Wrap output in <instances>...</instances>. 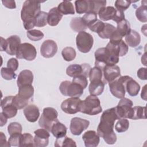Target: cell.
I'll return each instance as SVG.
<instances>
[{
  "label": "cell",
  "mask_w": 147,
  "mask_h": 147,
  "mask_svg": "<svg viewBox=\"0 0 147 147\" xmlns=\"http://www.w3.org/2000/svg\"><path fill=\"white\" fill-rule=\"evenodd\" d=\"M117 119H118V117L115 107L105 110L100 117L97 133L107 144L113 145L117 141V136L114 131V122Z\"/></svg>",
  "instance_id": "6da1fadb"
},
{
  "label": "cell",
  "mask_w": 147,
  "mask_h": 147,
  "mask_svg": "<svg viewBox=\"0 0 147 147\" xmlns=\"http://www.w3.org/2000/svg\"><path fill=\"white\" fill-rule=\"evenodd\" d=\"M41 9V2L37 1H25L21 11V18L26 30L34 28L35 18Z\"/></svg>",
  "instance_id": "7a4b0ae2"
},
{
  "label": "cell",
  "mask_w": 147,
  "mask_h": 147,
  "mask_svg": "<svg viewBox=\"0 0 147 147\" xmlns=\"http://www.w3.org/2000/svg\"><path fill=\"white\" fill-rule=\"evenodd\" d=\"M102 111L100 100L96 96L90 95L84 100H82L80 112L90 115H95Z\"/></svg>",
  "instance_id": "3957f363"
},
{
  "label": "cell",
  "mask_w": 147,
  "mask_h": 147,
  "mask_svg": "<svg viewBox=\"0 0 147 147\" xmlns=\"http://www.w3.org/2000/svg\"><path fill=\"white\" fill-rule=\"evenodd\" d=\"M58 113L53 107H48L43 109V112L38 121L39 126L51 131L53 124L58 121Z\"/></svg>",
  "instance_id": "277c9868"
},
{
  "label": "cell",
  "mask_w": 147,
  "mask_h": 147,
  "mask_svg": "<svg viewBox=\"0 0 147 147\" xmlns=\"http://www.w3.org/2000/svg\"><path fill=\"white\" fill-rule=\"evenodd\" d=\"M59 90L62 95L71 97H80L83 93L84 88L79 84L65 80L61 83Z\"/></svg>",
  "instance_id": "5b68a950"
},
{
  "label": "cell",
  "mask_w": 147,
  "mask_h": 147,
  "mask_svg": "<svg viewBox=\"0 0 147 147\" xmlns=\"http://www.w3.org/2000/svg\"><path fill=\"white\" fill-rule=\"evenodd\" d=\"M130 78V76L127 75L119 76L117 79L109 83L110 90L113 95L119 99L124 98L126 92L125 85Z\"/></svg>",
  "instance_id": "8992f818"
},
{
  "label": "cell",
  "mask_w": 147,
  "mask_h": 147,
  "mask_svg": "<svg viewBox=\"0 0 147 147\" xmlns=\"http://www.w3.org/2000/svg\"><path fill=\"white\" fill-rule=\"evenodd\" d=\"M76 43L77 48L80 52L87 53L93 46V37L91 34L85 31L80 32L76 36Z\"/></svg>",
  "instance_id": "52a82bcc"
},
{
  "label": "cell",
  "mask_w": 147,
  "mask_h": 147,
  "mask_svg": "<svg viewBox=\"0 0 147 147\" xmlns=\"http://www.w3.org/2000/svg\"><path fill=\"white\" fill-rule=\"evenodd\" d=\"M133 103L130 99L125 97L121 98L118 105L115 107L118 119L121 118L132 119L133 114Z\"/></svg>",
  "instance_id": "ba28073f"
},
{
  "label": "cell",
  "mask_w": 147,
  "mask_h": 147,
  "mask_svg": "<svg viewBox=\"0 0 147 147\" xmlns=\"http://www.w3.org/2000/svg\"><path fill=\"white\" fill-rule=\"evenodd\" d=\"M16 56L17 59L32 61L36 57L37 51L32 44L25 42L20 44Z\"/></svg>",
  "instance_id": "9c48e42d"
},
{
  "label": "cell",
  "mask_w": 147,
  "mask_h": 147,
  "mask_svg": "<svg viewBox=\"0 0 147 147\" xmlns=\"http://www.w3.org/2000/svg\"><path fill=\"white\" fill-rule=\"evenodd\" d=\"M82 100L78 97H71L64 100L61 104V109L64 113L74 114L80 111Z\"/></svg>",
  "instance_id": "30bf717a"
},
{
  "label": "cell",
  "mask_w": 147,
  "mask_h": 147,
  "mask_svg": "<svg viewBox=\"0 0 147 147\" xmlns=\"http://www.w3.org/2000/svg\"><path fill=\"white\" fill-rule=\"evenodd\" d=\"M91 66L87 63L77 64H74L69 65L66 69V74L70 77H76L80 75H83L87 78L89 76V73L91 70Z\"/></svg>",
  "instance_id": "8fae6325"
},
{
  "label": "cell",
  "mask_w": 147,
  "mask_h": 147,
  "mask_svg": "<svg viewBox=\"0 0 147 147\" xmlns=\"http://www.w3.org/2000/svg\"><path fill=\"white\" fill-rule=\"evenodd\" d=\"M90 125V121L79 117L72 118L71 120L70 131L73 135L79 136L87 129Z\"/></svg>",
  "instance_id": "7c38bea8"
},
{
  "label": "cell",
  "mask_w": 147,
  "mask_h": 147,
  "mask_svg": "<svg viewBox=\"0 0 147 147\" xmlns=\"http://www.w3.org/2000/svg\"><path fill=\"white\" fill-rule=\"evenodd\" d=\"M13 96H6L1 102V107L2 110V112L7 118L15 117L17 113L18 109L13 103Z\"/></svg>",
  "instance_id": "4fadbf2b"
},
{
  "label": "cell",
  "mask_w": 147,
  "mask_h": 147,
  "mask_svg": "<svg viewBox=\"0 0 147 147\" xmlns=\"http://www.w3.org/2000/svg\"><path fill=\"white\" fill-rule=\"evenodd\" d=\"M95 66L99 68L103 71L104 67L110 65V56L105 47L98 48L95 52Z\"/></svg>",
  "instance_id": "5bb4252c"
},
{
  "label": "cell",
  "mask_w": 147,
  "mask_h": 147,
  "mask_svg": "<svg viewBox=\"0 0 147 147\" xmlns=\"http://www.w3.org/2000/svg\"><path fill=\"white\" fill-rule=\"evenodd\" d=\"M57 51V45L55 41L52 40L44 41L40 47V53L45 58L53 57Z\"/></svg>",
  "instance_id": "9a60e30c"
},
{
  "label": "cell",
  "mask_w": 147,
  "mask_h": 147,
  "mask_svg": "<svg viewBox=\"0 0 147 147\" xmlns=\"http://www.w3.org/2000/svg\"><path fill=\"white\" fill-rule=\"evenodd\" d=\"M34 133V146L45 147L48 145L50 134L47 130L44 128L37 129Z\"/></svg>",
  "instance_id": "2e32d148"
},
{
  "label": "cell",
  "mask_w": 147,
  "mask_h": 147,
  "mask_svg": "<svg viewBox=\"0 0 147 147\" xmlns=\"http://www.w3.org/2000/svg\"><path fill=\"white\" fill-rule=\"evenodd\" d=\"M103 74L105 81L110 83L121 76L120 68L115 65H107L103 69Z\"/></svg>",
  "instance_id": "e0dca14e"
},
{
  "label": "cell",
  "mask_w": 147,
  "mask_h": 147,
  "mask_svg": "<svg viewBox=\"0 0 147 147\" xmlns=\"http://www.w3.org/2000/svg\"><path fill=\"white\" fill-rule=\"evenodd\" d=\"M6 40L7 45L5 52L9 55H16L19 46L21 44L20 37L17 35H13Z\"/></svg>",
  "instance_id": "ac0fdd59"
},
{
  "label": "cell",
  "mask_w": 147,
  "mask_h": 147,
  "mask_svg": "<svg viewBox=\"0 0 147 147\" xmlns=\"http://www.w3.org/2000/svg\"><path fill=\"white\" fill-rule=\"evenodd\" d=\"M82 139L86 147H95L99 143V135L94 130H88L84 133Z\"/></svg>",
  "instance_id": "d6986e66"
},
{
  "label": "cell",
  "mask_w": 147,
  "mask_h": 147,
  "mask_svg": "<svg viewBox=\"0 0 147 147\" xmlns=\"http://www.w3.org/2000/svg\"><path fill=\"white\" fill-rule=\"evenodd\" d=\"M24 114L26 119L30 122H35L40 116L38 108L34 105H29L24 110Z\"/></svg>",
  "instance_id": "ffe728a7"
},
{
  "label": "cell",
  "mask_w": 147,
  "mask_h": 147,
  "mask_svg": "<svg viewBox=\"0 0 147 147\" xmlns=\"http://www.w3.org/2000/svg\"><path fill=\"white\" fill-rule=\"evenodd\" d=\"M33 81V74L32 72L28 69H24L20 72L18 75L17 84L18 87L26 84H32Z\"/></svg>",
  "instance_id": "44dd1931"
},
{
  "label": "cell",
  "mask_w": 147,
  "mask_h": 147,
  "mask_svg": "<svg viewBox=\"0 0 147 147\" xmlns=\"http://www.w3.org/2000/svg\"><path fill=\"white\" fill-rule=\"evenodd\" d=\"M117 12V9L113 6H105L101 8L98 11L99 18L103 21H107L110 20H113Z\"/></svg>",
  "instance_id": "7402d4cb"
},
{
  "label": "cell",
  "mask_w": 147,
  "mask_h": 147,
  "mask_svg": "<svg viewBox=\"0 0 147 147\" xmlns=\"http://www.w3.org/2000/svg\"><path fill=\"white\" fill-rule=\"evenodd\" d=\"M105 83L102 80H95L91 81L88 90L90 95L98 96L102 94L104 90Z\"/></svg>",
  "instance_id": "603a6c76"
},
{
  "label": "cell",
  "mask_w": 147,
  "mask_h": 147,
  "mask_svg": "<svg viewBox=\"0 0 147 147\" xmlns=\"http://www.w3.org/2000/svg\"><path fill=\"white\" fill-rule=\"evenodd\" d=\"M63 17V14L59 11L57 7H53L48 13V24L54 26L58 25Z\"/></svg>",
  "instance_id": "cb8c5ba5"
},
{
  "label": "cell",
  "mask_w": 147,
  "mask_h": 147,
  "mask_svg": "<svg viewBox=\"0 0 147 147\" xmlns=\"http://www.w3.org/2000/svg\"><path fill=\"white\" fill-rule=\"evenodd\" d=\"M125 41L127 45L136 47L141 42V36L137 32L131 29L129 33L125 36Z\"/></svg>",
  "instance_id": "d4e9b609"
},
{
  "label": "cell",
  "mask_w": 147,
  "mask_h": 147,
  "mask_svg": "<svg viewBox=\"0 0 147 147\" xmlns=\"http://www.w3.org/2000/svg\"><path fill=\"white\" fill-rule=\"evenodd\" d=\"M34 94V88L32 84H26L18 87L17 95L25 100L29 101Z\"/></svg>",
  "instance_id": "484cf974"
},
{
  "label": "cell",
  "mask_w": 147,
  "mask_h": 147,
  "mask_svg": "<svg viewBox=\"0 0 147 147\" xmlns=\"http://www.w3.org/2000/svg\"><path fill=\"white\" fill-rule=\"evenodd\" d=\"M51 131L56 138H61L65 136L67 127L63 123L58 121L53 124Z\"/></svg>",
  "instance_id": "4316f807"
},
{
  "label": "cell",
  "mask_w": 147,
  "mask_h": 147,
  "mask_svg": "<svg viewBox=\"0 0 147 147\" xmlns=\"http://www.w3.org/2000/svg\"><path fill=\"white\" fill-rule=\"evenodd\" d=\"M125 88L129 95L131 96H135L138 94L140 90V86L136 80L131 78L126 82Z\"/></svg>",
  "instance_id": "83f0119b"
},
{
  "label": "cell",
  "mask_w": 147,
  "mask_h": 147,
  "mask_svg": "<svg viewBox=\"0 0 147 147\" xmlns=\"http://www.w3.org/2000/svg\"><path fill=\"white\" fill-rule=\"evenodd\" d=\"M57 9L62 14L68 15L75 14L74 5L71 2L68 1H64L61 2L58 5Z\"/></svg>",
  "instance_id": "f1b7e54d"
},
{
  "label": "cell",
  "mask_w": 147,
  "mask_h": 147,
  "mask_svg": "<svg viewBox=\"0 0 147 147\" xmlns=\"http://www.w3.org/2000/svg\"><path fill=\"white\" fill-rule=\"evenodd\" d=\"M71 28L76 32H80L87 29V26L84 24L82 17H75L72 18L70 22Z\"/></svg>",
  "instance_id": "f546056e"
},
{
  "label": "cell",
  "mask_w": 147,
  "mask_h": 147,
  "mask_svg": "<svg viewBox=\"0 0 147 147\" xmlns=\"http://www.w3.org/2000/svg\"><path fill=\"white\" fill-rule=\"evenodd\" d=\"M142 5L138 7L136 11V16L138 20L142 22H146L147 21V11H146V1L141 2Z\"/></svg>",
  "instance_id": "4dcf8cb0"
},
{
  "label": "cell",
  "mask_w": 147,
  "mask_h": 147,
  "mask_svg": "<svg viewBox=\"0 0 147 147\" xmlns=\"http://www.w3.org/2000/svg\"><path fill=\"white\" fill-rule=\"evenodd\" d=\"M116 30L123 37L128 34L130 32V24L127 20L124 19L117 23Z\"/></svg>",
  "instance_id": "1f68e13d"
},
{
  "label": "cell",
  "mask_w": 147,
  "mask_h": 147,
  "mask_svg": "<svg viewBox=\"0 0 147 147\" xmlns=\"http://www.w3.org/2000/svg\"><path fill=\"white\" fill-rule=\"evenodd\" d=\"M76 11L78 14H83L89 12L90 2L89 0L76 1L75 2Z\"/></svg>",
  "instance_id": "d6a6232c"
},
{
  "label": "cell",
  "mask_w": 147,
  "mask_h": 147,
  "mask_svg": "<svg viewBox=\"0 0 147 147\" xmlns=\"http://www.w3.org/2000/svg\"><path fill=\"white\" fill-rule=\"evenodd\" d=\"M55 146L57 147L60 146H76V142L71 138L68 137H63L61 138H56Z\"/></svg>",
  "instance_id": "836d02e7"
},
{
  "label": "cell",
  "mask_w": 147,
  "mask_h": 147,
  "mask_svg": "<svg viewBox=\"0 0 147 147\" xmlns=\"http://www.w3.org/2000/svg\"><path fill=\"white\" fill-rule=\"evenodd\" d=\"M115 29L116 28L114 25L108 23H105L104 28L103 29L102 31L98 34L102 38H110L113 32L115 30Z\"/></svg>",
  "instance_id": "e575fe53"
},
{
  "label": "cell",
  "mask_w": 147,
  "mask_h": 147,
  "mask_svg": "<svg viewBox=\"0 0 147 147\" xmlns=\"http://www.w3.org/2000/svg\"><path fill=\"white\" fill-rule=\"evenodd\" d=\"M61 55L65 61H71L75 58L76 53L74 48L67 47L62 50Z\"/></svg>",
  "instance_id": "d590c367"
},
{
  "label": "cell",
  "mask_w": 147,
  "mask_h": 147,
  "mask_svg": "<svg viewBox=\"0 0 147 147\" xmlns=\"http://www.w3.org/2000/svg\"><path fill=\"white\" fill-rule=\"evenodd\" d=\"M20 146H34V138L28 133L21 134Z\"/></svg>",
  "instance_id": "8d00e7d4"
},
{
  "label": "cell",
  "mask_w": 147,
  "mask_h": 147,
  "mask_svg": "<svg viewBox=\"0 0 147 147\" xmlns=\"http://www.w3.org/2000/svg\"><path fill=\"white\" fill-rule=\"evenodd\" d=\"M48 24V13L41 11L35 18V25L37 27H43Z\"/></svg>",
  "instance_id": "74e56055"
},
{
  "label": "cell",
  "mask_w": 147,
  "mask_h": 147,
  "mask_svg": "<svg viewBox=\"0 0 147 147\" xmlns=\"http://www.w3.org/2000/svg\"><path fill=\"white\" fill-rule=\"evenodd\" d=\"M90 11L89 12H94L96 14L98 13L99 10L105 7L106 1H90Z\"/></svg>",
  "instance_id": "f35d334b"
},
{
  "label": "cell",
  "mask_w": 147,
  "mask_h": 147,
  "mask_svg": "<svg viewBox=\"0 0 147 147\" xmlns=\"http://www.w3.org/2000/svg\"><path fill=\"white\" fill-rule=\"evenodd\" d=\"M129 127V122L126 118H121L117 122L115 125V129L118 133L126 131Z\"/></svg>",
  "instance_id": "ab89813d"
},
{
  "label": "cell",
  "mask_w": 147,
  "mask_h": 147,
  "mask_svg": "<svg viewBox=\"0 0 147 147\" xmlns=\"http://www.w3.org/2000/svg\"><path fill=\"white\" fill-rule=\"evenodd\" d=\"M133 114L131 119H146L145 114V107L135 106L133 107Z\"/></svg>",
  "instance_id": "60d3db41"
},
{
  "label": "cell",
  "mask_w": 147,
  "mask_h": 147,
  "mask_svg": "<svg viewBox=\"0 0 147 147\" xmlns=\"http://www.w3.org/2000/svg\"><path fill=\"white\" fill-rule=\"evenodd\" d=\"M82 18L86 25L88 28L97 21V14L94 12H87Z\"/></svg>",
  "instance_id": "b9f144b4"
},
{
  "label": "cell",
  "mask_w": 147,
  "mask_h": 147,
  "mask_svg": "<svg viewBox=\"0 0 147 147\" xmlns=\"http://www.w3.org/2000/svg\"><path fill=\"white\" fill-rule=\"evenodd\" d=\"M26 35L29 39L34 41H39L41 40L44 36V33L41 30L37 29L28 30L26 32Z\"/></svg>",
  "instance_id": "7bdbcfd3"
},
{
  "label": "cell",
  "mask_w": 147,
  "mask_h": 147,
  "mask_svg": "<svg viewBox=\"0 0 147 147\" xmlns=\"http://www.w3.org/2000/svg\"><path fill=\"white\" fill-rule=\"evenodd\" d=\"M103 76V71L101 69L97 67H94L91 69L89 73L90 80L92 81L95 80H102Z\"/></svg>",
  "instance_id": "ee69618b"
},
{
  "label": "cell",
  "mask_w": 147,
  "mask_h": 147,
  "mask_svg": "<svg viewBox=\"0 0 147 147\" xmlns=\"http://www.w3.org/2000/svg\"><path fill=\"white\" fill-rule=\"evenodd\" d=\"M22 127L20 123L14 122L10 123L7 126V131L10 136L21 134Z\"/></svg>",
  "instance_id": "f6af8a7d"
},
{
  "label": "cell",
  "mask_w": 147,
  "mask_h": 147,
  "mask_svg": "<svg viewBox=\"0 0 147 147\" xmlns=\"http://www.w3.org/2000/svg\"><path fill=\"white\" fill-rule=\"evenodd\" d=\"M1 75L4 79L7 80L14 79L16 78V74L14 73V71L8 67L1 68Z\"/></svg>",
  "instance_id": "bcb514c9"
},
{
  "label": "cell",
  "mask_w": 147,
  "mask_h": 147,
  "mask_svg": "<svg viewBox=\"0 0 147 147\" xmlns=\"http://www.w3.org/2000/svg\"><path fill=\"white\" fill-rule=\"evenodd\" d=\"M131 2L132 1H130L117 0L115 2V6L117 10L123 12L129 7Z\"/></svg>",
  "instance_id": "7dc6e473"
},
{
  "label": "cell",
  "mask_w": 147,
  "mask_h": 147,
  "mask_svg": "<svg viewBox=\"0 0 147 147\" xmlns=\"http://www.w3.org/2000/svg\"><path fill=\"white\" fill-rule=\"evenodd\" d=\"M13 103L18 109H22L28 105V101L23 99L17 94L13 96Z\"/></svg>",
  "instance_id": "c3c4849f"
},
{
  "label": "cell",
  "mask_w": 147,
  "mask_h": 147,
  "mask_svg": "<svg viewBox=\"0 0 147 147\" xmlns=\"http://www.w3.org/2000/svg\"><path fill=\"white\" fill-rule=\"evenodd\" d=\"M105 27V23L100 20H97V21L94 23L92 25H91L88 28L90 29V30L97 33L98 34L101 32L103 30V29Z\"/></svg>",
  "instance_id": "681fc988"
},
{
  "label": "cell",
  "mask_w": 147,
  "mask_h": 147,
  "mask_svg": "<svg viewBox=\"0 0 147 147\" xmlns=\"http://www.w3.org/2000/svg\"><path fill=\"white\" fill-rule=\"evenodd\" d=\"M72 82L79 84L84 89L87 87L88 84V80H87V77L83 75H80L78 76L74 77L72 79Z\"/></svg>",
  "instance_id": "f907efd6"
},
{
  "label": "cell",
  "mask_w": 147,
  "mask_h": 147,
  "mask_svg": "<svg viewBox=\"0 0 147 147\" xmlns=\"http://www.w3.org/2000/svg\"><path fill=\"white\" fill-rule=\"evenodd\" d=\"M22 134H13L10 136V137L8 140L9 144L10 146H20V138Z\"/></svg>",
  "instance_id": "816d5d0a"
},
{
  "label": "cell",
  "mask_w": 147,
  "mask_h": 147,
  "mask_svg": "<svg viewBox=\"0 0 147 147\" xmlns=\"http://www.w3.org/2000/svg\"><path fill=\"white\" fill-rule=\"evenodd\" d=\"M109 39H110L109 42L114 45H117L122 40V37L115 29V30L113 32V33L112 34V35L111 36Z\"/></svg>",
  "instance_id": "f5cc1de1"
},
{
  "label": "cell",
  "mask_w": 147,
  "mask_h": 147,
  "mask_svg": "<svg viewBox=\"0 0 147 147\" xmlns=\"http://www.w3.org/2000/svg\"><path fill=\"white\" fill-rule=\"evenodd\" d=\"M118 49L119 52V56L122 57L125 56L128 52V45L122 40L118 45Z\"/></svg>",
  "instance_id": "db71d44e"
},
{
  "label": "cell",
  "mask_w": 147,
  "mask_h": 147,
  "mask_svg": "<svg viewBox=\"0 0 147 147\" xmlns=\"http://www.w3.org/2000/svg\"><path fill=\"white\" fill-rule=\"evenodd\" d=\"M18 61L16 58L10 59L7 63V67L11 69L14 71H17L18 67Z\"/></svg>",
  "instance_id": "11a10c76"
},
{
  "label": "cell",
  "mask_w": 147,
  "mask_h": 147,
  "mask_svg": "<svg viewBox=\"0 0 147 147\" xmlns=\"http://www.w3.org/2000/svg\"><path fill=\"white\" fill-rule=\"evenodd\" d=\"M124 19H125V14H124L123 12L117 10L115 16V17H114V18L113 20L114 21L116 22L117 23H118V22L121 21L122 20H123Z\"/></svg>",
  "instance_id": "9f6ffc18"
},
{
  "label": "cell",
  "mask_w": 147,
  "mask_h": 147,
  "mask_svg": "<svg viewBox=\"0 0 147 147\" xmlns=\"http://www.w3.org/2000/svg\"><path fill=\"white\" fill-rule=\"evenodd\" d=\"M2 3L3 6L9 8V9H15L16 7V2L11 0H5L2 1Z\"/></svg>",
  "instance_id": "6f0895ef"
},
{
  "label": "cell",
  "mask_w": 147,
  "mask_h": 147,
  "mask_svg": "<svg viewBox=\"0 0 147 147\" xmlns=\"http://www.w3.org/2000/svg\"><path fill=\"white\" fill-rule=\"evenodd\" d=\"M137 76L141 80H146V68H140L137 71Z\"/></svg>",
  "instance_id": "680465c9"
},
{
  "label": "cell",
  "mask_w": 147,
  "mask_h": 147,
  "mask_svg": "<svg viewBox=\"0 0 147 147\" xmlns=\"http://www.w3.org/2000/svg\"><path fill=\"white\" fill-rule=\"evenodd\" d=\"M1 139H0V142H1V146H10L9 142H7L6 136L3 134V133L1 132Z\"/></svg>",
  "instance_id": "91938a15"
},
{
  "label": "cell",
  "mask_w": 147,
  "mask_h": 147,
  "mask_svg": "<svg viewBox=\"0 0 147 147\" xmlns=\"http://www.w3.org/2000/svg\"><path fill=\"white\" fill-rule=\"evenodd\" d=\"M1 45H0V50L1 51H6V40L4 39L3 37H1Z\"/></svg>",
  "instance_id": "94428289"
},
{
  "label": "cell",
  "mask_w": 147,
  "mask_h": 147,
  "mask_svg": "<svg viewBox=\"0 0 147 147\" xmlns=\"http://www.w3.org/2000/svg\"><path fill=\"white\" fill-rule=\"evenodd\" d=\"M0 115H1V125H0V126L2 127L6 123L7 121V117L2 112H1L0 113Z\"/></svg>",
  "instance_id": "6125c7cd"
},
{
  "label": "cell",
  "mask_w": 147,
  "mask_h": 147,
  "mask_svg": "<svg viewBox=\"0 0 147 147\" xmlns=\"http://www.w3.org/2000/svg\"><path fill=\"white\" fill-rule=\"evenodd\" d=\"M141 97L142 99L146 100V85H145L142 90L141 94Z\"/></svg>",
  "instance_id": "be15d7a7"
}]
</instances>
